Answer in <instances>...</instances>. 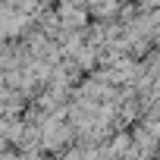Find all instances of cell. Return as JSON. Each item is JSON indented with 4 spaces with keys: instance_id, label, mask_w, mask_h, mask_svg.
<instances>
[{
    "instance_id": "2",
    "label": "cell",
    "mask_w": 160,
    "mask_h": 160,
    "mask_svg": "<svg viewBox=\"0 0 160 160\" xmlns=\"http://www.w3.org/2000/svg\"><path fill=\"white\" fill-rule=\"evenodd\" d=\"M32 25V16L0 3V41H10V38H22Z\"/></svg>"
},
{
    "instance_id": "1",
    "label": "cell",
    "mask_w": 160,
    "mask_h": 160,
    "mask_svg": "<svg viewBox=\"0 0 160 160\" xmlns=\"http://www.w3.org/2000/svg\"><path fill=\"white\" fill-rule=\"evenodd\" d=\"M75 141L69 119H47L41 126V151H66Z\"/></svg>"
},
{
    "instance_id": "3",
    "label": "cell",
    "mask_w": 160,
    "mask_h": 160,
    "mask_svg": "<svg viewBox=\"0 0 160 160\" xmlns=\"http://www.w3.org/2000/svg\"><path fill=\"white\" fill-rule=\"evenodd\" d=\"M119 7H122V0H88V16H94L98 22H110L116 19Z\"/></svg>"
}]
</instances>
